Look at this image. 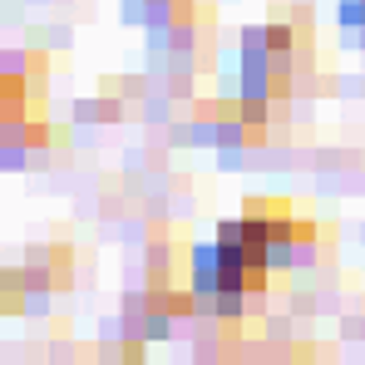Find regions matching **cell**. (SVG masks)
<instances>
[{
	"instance_id": "cell-1",
	"label": "cell",
	"mask_w": 365,
	"mask_h": 365,
	"mask_svg": "<svg viewBox=\"0 0 365 365\" xmlns=\"http://www.w3.org/2000/svg\"><path fill=\"white\" fill-rule=\"evenodd\" d=\"M187 287H192V297H202V302H212V297H217V287H222V262H217V242H197V247H187Z\"/></svg>"
}]
</instances>
